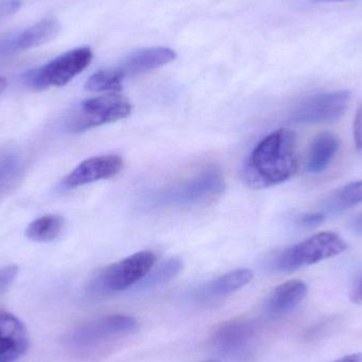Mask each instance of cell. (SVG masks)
I'll list each match as a JSON object with an SVG mask.
<instances>
[{
    "label": "cell",
    "mask_w": 362,
    "mask_h": 362,
    "mask_svg": "<svg viewBox=\"0 0 362 362\" xmlns=\"http://www.w3.org/2000/svg\"><path fill=\"white\" fill-rule=\"evenodd\" d=\"M298 169L297 140L291 129H281L264 138L251 152L243 180L251 189L274 187L291 180Z\"/></svg>",
    "instance_id": "6da1fadb"
},
{
    "label": "cell",
    "mask_w": 362,
    "mask_h": 362,
    "mask_svg": "<svg viewBox=\"0 0 362 362\" xmlns=\"http://www.w3.org/2000/svg\"><path fill=\"white\" fill-rule=\"evenodd\" d=\"M226 189L223 171L216 165L202 168L185 180L153 196L157 206H195L212 202Z\"/></svg>",
    "instance_id": "7a4b0ae2"
},
{
    "label": "cell",
    "mask_w": 362,
    "mask_h": 362,
    "mask_svg": "<svg viewBox=\"0 0 362 362\" xmlns=\"http://www.w3.org/2000/svg\"><path fill=\"white\" fill-rule=\"evenodd\" d=\"M156 259L153 251L144 250L107 266L89 283V293L105 296L136 286L154 267Z\"/></svg>",
    "instance_id": "3957f363"
},
{
    "label": "cell",
    "mask_w": 362,
    "mask_h": 362,
    "mask_svg": "<svg viewBox=\"0 0 362 362\" xmlns=\"http://www.w3.org/2000/svg\"><path fill=\"white\" fill-rule=\"evenodd\" d=\"M348 248L341 236L334 232H321L308 240L289 247L274 262L276 272H291L323 259L339 255Z\"/></svg>",
    "instance_id": "277c9868"
},
{
    "label": "cell",
    "mask_w": 362,
    "mask_h": 362,
    "mask_svg": "<svg viewBox=\"0 0 362 362\" xmlns=\"http://www.w3.org/2000/svg\"><path fill=\"white\" fill-rule=\"evenodd\" d=\"M132 110L133 105L129 100L118 93L91 98L78 104L74 110L68 121V129L74 133L88 131L127 118Z\"/></svg>",
    "instance_id": "5b68a950"
},
{
    "label": "cell",
    "mask_w": 362,
    "mask_h": 362,
    "mask_svg": "<svg viewBox=\"0 0 362 362\" xmlns=\"http://www.w3.org/2000/svg\"><path fill=\"white\" fill-rule=\"evenodd\" d=\"M93 51L88 47L74 49L59 55L42 67L28 72L25 82L36 90L52 86H64L84 71L93 61Z\"/></svg>",
    "instance_id": "8992f818"
},
{
    "label": "cell",
    "mask_w": 362,
    "mask_h": 362,
    "mask_svg": "<svg viewBox=\"0 0 362 362\" xmlns=\"http://www.w3.org/2000/svg\"><path fill=\"white\" fill-rule=\"evenodd\" d=\"M351 99L348 90L316 93L304 99L296 108L293 120L298 123H329L339 120Z\"/></svg>",
    "instance_id": "52a82bcc"
},
{
    "label": "cell",
    "mask_w": 362,
    "mask_h": 362,
    "mask_svg": "<svg viewBox=\"0 0 362 362\" xmlns=\"http://www.w3.org/2000/svg\"><path fill=\"white\" fill-rule=\"evenodd\" d=\"M137 327L138 322L134 317L112 315L83 325L72 334L70 342L76 348H95L108 340L129 335Z\"/></svg>",
    "instance_id": "ba28073f"
},
{
    "label": "cell",
    "mask_w": 362,
    "mask_h": 362,
    "mask_svg": "<svg viewBox=\"0 0 362 362\" xmlns=\"http://www.w3.org/2000/svg\"><path fill=\"white\" fill-rule=\"evenodd\" d=\"M123 168V159L118 155L91 157L81 163L63 181L64 189H71L95 181L110 180Z\"/></svg>",
    "instance_id": "9c48e42d"
},
{
    "label": "cell",
    "mask_w": 362,
    "mask_h": 362,
    "mask_svg": "<svg viewBox=\"0 0 362 362\" xmlns=\"http://www.w3.org/2000/svg\"><path fill=\"white\" fill-rule=\"evenodd\" d=\"M176 59V53L167 47L141 49L129 54L122 63L115 68L123 78H133L163 67Z\"/></svg>",
    "instance_id": "30bf717a"
},
{
    "label": "cell",
    "mask_w": 362,
    "mask_h": 362,
    "mask_svg": "<svg viewBox=\"0 0 362 362\" xmlns=\"http://www.w3.org/2000/svg\"><path fill=\"white\" fill-rule=\"evenodd\" d=\"M29 348V336L21 320L8 313H0V362H12Z\"/></svg>",
    "instance_id": "8fae6325"
},
{
    "label": "cell",
    "mask_w": 362,
    "mask_h": 362,
    "mask_svg": "<svg viewBox=\"0 0 362 362\" xmlns=\"http://www.w3.org/2000/svg\"><path fill=\"white\" fill-rule=\"evenodd\" d=\"M255 327L250 320H233L221 325L215 333V348L227 355H240L250 348Z\"/></svg>",
    "instance_id": "7c38bea8"
},
{
    "label": "cell",
    "mask_w": 362,
    "mask_h": 362,
    "mask_svg": "<svg viewBox=\"0 0 362 362\" xmlns=\"http://www.w3.org/2000/svg\"><path fill=\"white\" fill-rule=\"evenodd\" d=\"M308 287L301 280H291L279 285L274 289L265 308L268 314L280 316L295 310L308 295Z\"/></svg>",
    "instance_id": "4fadbf2b"
},
{
    "label": "cell",
    "mask_w": 362,
    "mask_h": 362,
    "mask_svg": "<svg viewBox=\"0 0 362 362\" xmlns=\"http://www.w3.org/2000/svg\"><path fill=\"white\" fill-rule=\"evenodd\" d=\"M339 144V138L329 132L316 136L308 148L306 160L308 171L314 174L325 171L337 154Z\"/></svg>",
    "instance_id": "5bb4252c"
},
{
    "label": "cell",
    "mask_w": 362,
    "mask_h": 362,
    "mask_svg": "<svg viewBox=\"0 0 362 362\" xmlns=\"http://www.w3.org/2000/svg\"><path fill=\"white\" fill-rule=\"evenodd\" d=\"M59 31L61 25L59 21L53 17H47L21 33L15 45L21 50L36 48L54 40Z\"/></svg>",
    "instance_id": "9a60e30c"
},
{
    "label": "cell",
    "mask_w": 362,
    "mask_h": 362,
    "mask_svg": "<svg viewBox=\"0 0 362 362\" xmlns=\"http://www.w3.org/2000/svg\"><path fill=\"white\" fill-rule=\"evenodd\" d=\"M23 174V161L14 150H0V199L16 187Z\"/></svg>",
    "instance_id": "2e32d148"
},
{
    "label": "cell",
    "mask_w": 362,
    "mask_h": 362,
    "mask_svg": "<svg viewBox=\"0 0 362 362\" xmlns=\"http://www.w3.org/2000/svg\"><path fill=\"white\" fill-rule=\"evenodd\" d=\"M252 279L253 272L250 269L243 268L233 270L209 283L206 293L212 297H226L250 283Z\"/></svg>",
    "instance_id": "e0dca14e"
},
{
    "label": "cell",
    "mask_w": 362,
    "mask_h": 362,
    "mask_svg": "<svg viewBox=\"0 0 362 362\" xmlns=\"http://www.w3.org/2000/svg\"><path fill=\"white\" fill-rule=\"evenodd\" d=\"M362 204V180L353 181L334 192L325 204V213H341Z\"/></svg>",
    "instance_id": "ac0fdd59"
},
{
    "label": "cell",
    "mask_w": 362,
    "mask_h": 362,
    "mask_svg": "<svg viewBox=\"0 0 362 362\" xmlns=\"http://www.w3.org/2000/svg\"><path fill=\"white\" fill-rule=\"evenodd\" d=\"M182 261L178 257H171L158 267L150 270L148 274L136 285V291H146L167 284L180 274L182 270Z\"/></svg>",
    "instance_id": "d6986e66"
},
{
    "label": "cell",
    "mask_w": 362,
    "mask_h": 362,
    "mask_svg": "<svg viewBox=\"0 0 362 362\" xmlns=\"http://www.w3.org/2000/svg\"><path fill=\"white\" fill-rule=\"evenodd\" d=\"M64 226H65V221L61 215H44L28 226L25 235L34 242H51L59 238V234L63 231Z\"/></svg>",
    "instance_id": "ffe728a7"
},
{
    "label": "cell",
    "mask_w": 362,
    "mask_h": 362,
    "mask_svg": "<svg viewBox=\"0 0 362 362\" xmlns=\"http://www.w3.org/2000/svg\"><path fill=\"white\" fill-rule=\"evenodd\" d=\"M123 78L115 68L100 70L87 80L85 88L93 93H119L122 89Z\"/></svg>",
    "instance_id": "44dd1931"
},
{
    "label": "cell",
    "mask_w": 362,
    "mask_h": 362,
    "mask_svg": "<svg viewBox=\"0 0 362 362\" xmlns=\"http://www.w3.org/2000/svg\"><path fill=\"white\" fill-rule=\"evenodd\" d=\"M18 268L16 266H4L0 268V296L12 284L17 276Z\"/></svg>",
    "instance_id": "7402d4cb"
},
{
    "label": "cell",
    "mask_w": 362,
    "mask_h": 362,
    "mask_svg": "<svg viewBox=\"0 0 362 362\" xmlns=\"http://www.w3.org/2000/svg\"><path fill=\"white\" fill-rule=\"evenodd\" d=\"M21 0H1L0 1V21L14 14L21 6Z\"/></svg>",
    "instance_id": "603a6c76"
},
{
    "label": "cell",
    "mask_w": 362,
    "mask_h": 362,
    "mask_svg": "<svg viewBox=\"0 0 362 362\" xmlns=\"http://www.w3.org/2000/svg\"><path fill=\"white\" fill-rule=\"evenodd\" d=\"M325 216L327 215L323 212L308 213V214L303 215L300 218V223L306 226V227H315V226L322 223L325 221Z\"/></svg>",
    "instance_id": "cb8c5ba5"
},
{
    "label": "cell",
    "mask_w": 362,
    "mask_h": 362,
    "mask_svg": "<svg viewBox=\"0 0 362 362\" xmlns=\"http://www.w3.org/2000/svg\"><path fill=\"white\" fill-rule=\"evenodd\" d=\"M354 139L357 148L362 152V104L354 119Z\"/></svg>",
    "instance_id": "d4e9b609"
},
{
    "label": "cell",
    "mask_w": 362,
    "mask_h": 362,
    "mask_svg": "<svg viewBox=\"0 0 362 362\" xmlns=\"http://www.w3.org/2000/svg\"><path fill=\"white\" fill-rule=\"evenodd\" d=\"M350 298L354 303L362 304V279L353 287Z\"/></svg>",
    "instance_id": "484cf974"
},
{
    "label": "cell",
    "mask_w": 362,
    "mask_h": 362,
    "mask_svg": "<svg viewBox=\"0 0 362 362\" xmlns=\"http://www.w3.org/2000/svg\"><path fill=\"white\" fill-rule=\"evenodd\" d=\"M333 362H362V353H355V354L348 355Z\"/></svg>",
    "instance_id": "4316f807"
},
{
    "label": "cell",
    "mask_w": 362,
    "mask_h": 362,
    "mask_svg": "<svg viewBox=\"0 0 362 362\" xmlns=\"http://www.w3.org/2000/svg\"><path fill=\"white\" fill-rule=\"evenodd\" d=\"M353 230L357 233L362 234V213L356 217L352 223Z\"/></svg>",
    "instance_id": "83f0119b"
},
{
    "label": "cell",
    "mask_w": 362,
    "mask_h": 362,
    "mask_svg": "<svg viewBox=\"0 0 362 362\" xmlns=\"http://www.w3.org/2000/svg\"><path fill=\"white\" fill-rule=\"evenodd\" d=\"M6 87V80L2 76H0V95L4 93V89Z\"/></svg>",
    "instance_id": "f1b7e54d"
},
{
    "label": "cell",
    "mask_w": 362,
    "mask_h": 362,
    "mask_svg": "<svg viewBox=\"0 0 362 362\" xmlns=\"http://www.w3.org/2000/svg\"><path fill=\"white\" fill-rule=\"evenodd\" d=\"M315 2H322V4H329V2H341L348 1V0H314Z\"/></svg>",
    "instance_id": "f546056e"
},
{
    "label": "cell",
    "mask_w": 362,
    "mask_h": 362,
    "mask_svg": "<svg viewBox=\"0 0 362 362\" xmlns=\"http://www.w3.org/2000/svg\"><path fill=\"white\" fill-rule=\"evenodd\" d=\"M202 362H219V361H213V359H211V361H202Z\"/></svg>",
    "instance_id": "4dcf8cb0"
}]
</instances>
